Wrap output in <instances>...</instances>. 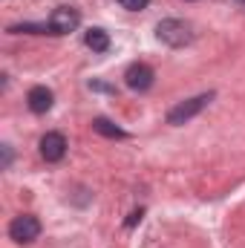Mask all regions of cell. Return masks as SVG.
<instances>
[{
    "label": "cell",
    "instance_id": "1",
    "mask_svg": "<svg viewBox=\"0 0 245 248\" xmlns=\"http://www.w3.org/2000/svg\"><path fill=\"white\" fill-rule=\"evenodd\" d=\"M156 38H159L162 44L179 49V46H184V44L193 41V29H190V23H184L179 17H168V20H162V23L156 26Z\"/></svg>",
    "mask_w": 245,
    "mask_h": 248
},
{
    "label": "cell",
    "instance_id": "2",
    "mask_svg": "<svg viewBox=\"0 0 245 248\" xmlns=\"http://www.w3.org/2000/svg\"><path fill=\"white\" fill-rule=\"evenodd\" d=\"M211 98H214V93H205V95H196V98H187V101H182V104H176V107L168 113V124L179 127V124L190 122L193 116H199V113L211 104Z\"/></svg>",
    "mask_w": 245,
    "mask_h": 248
},
{
    "label": "cell",
    "instance_id": "3",
    "mask_svg": "<svg viewBox=\"0 0 245 248\" xmlns=\"http://www.w3.org/2000/svg\"><path fill=\"white\" fill-rule=\"evenodd\" d=\"M9 237L15 243H32L41 237V219L32 217V214H20L9 222Z\"/></svg>",
    "mask_w": 245,
    "mask_h": 248
},
{
    "label": "cell",
    "instance_id": "4",
    "mask_svg": "<svg viewBox=\"0 0 245 248\" xmlns=\"http://www.w3.org/2000/svg\"><path fill=\"white\" fill-rule=\"evenodd\" d=\"M78 23H81L78 9H72V6H58V9L52 12V17H49L46 26H49L52 35H69V32L78 29Z\"/></svg>",
    "mask_w": 245,
    "mask_h": 248
},
{
    "label": "cell",
    "instance_id": "5",
    "mask_svg": "<svg viewBox=\"0 0 245 248\" xmlns=\"http://www.w3.org/2000/svg\"><path fill=\"white\" fill-rule=\"evenodd\" d=\"M124 81H127V87H130L133 93H147V90L153 87V81H156V72H153V66H147V63H133V66H127Z\"/></svg>",
    "mask_w": 245,
    "mask_h": 248
},
{
    "label": "cell",
    "instance_id": "6",
    "mask_svg": "<svg viewBox=\"0 0 245 248\" xmlns=\"http://www.w3.org/2000/svg\"><path fill=\"white\" fill-rule=\"evenodd\" d=\"M41 156L46 162H61L63 156H66V139H63V133H46L41 139Z\"/></svg>",
    "mask_w": 245,
    "mask_h": 248
},
{
    "label": "cell",
    "instance_id": "7",
    "mask_svg": "<svg viewBox=\"0 0 245 248\" xmlns=\"http://www.w3.org/2000/svg\"><path fill=\"white\" fill-rule=\"evenodd\" d=\"M26 104H29V110H32V113L44 116V113H49V110H52L55 95H52V90H46V87H32V90H29V95H26Z\"/></svg>",
    "mask_w": 245,
    "mask_h": 248
},
{
    "label": "cell",
    "instance_id": "8",
    "mask_svg": "<svg viewBox=\"0 0 245 248\" xmlns=\"http://www.w3.org/2000/svg\"><path fill=\"white\" fill-rule=\"evenodd\" d=\"M84 44H87L92 52H107V49H110V35L95 26V29H87V32H84Z\"/></svg>",
    "mask_w": 245,
    "mask_h": 248
},
{
    "label": "cell",
    "instance_id": "9",
    "mask_svg": "<svg viewBox=\"0 0 245 248\" xmlns=\"http://www.w3.org/2000/svg\"><path fill=\"white\" fill-rule=\"evenodd\" d=\"M92 130L101 133V136H107V139H124L127 136L122 127H116L110 119H92Z\"/></svg>",
    "mask_w": 245,
    "mask_h": 248
},
{
    "label": "cell",
    "instance_id": "10",
    "mask_svg": "<svg viewBox=\"0 0 245 248\" xmlns=\"http://www.w3.org/2000/svg\"><path fill=\"white\" fill-rule=\"evenodd\" d=\"M147 3L150 0H119V6L127 12H141V9H147Z\"/></svg>",
    "mask_w": 245,
    "mask_h": 248
},
{
    "label": "cell",
    "instance_id": "11",
    "mask_svg": "<svg viewBox=\"0 0 245 248\" xmlns=\"http://www.w3.org/2000/svg\"><path fill=\"white\" fill-rule=\"evenodd\" d=\"M9 165H12V147L3 144V168H9Z\"/></svg>",
    "mask_w": 245,
    "mask_h": 248
},
{
    "label": "cell",
    "instance_id": "12",
    "mask_svg": "<svg viewBox=\"0 0 245 248\" xmlns=\"http://www.w3.org/2000/svg\"><path fill=\"white\" fill-rule=\"evenodd\" d=\"M138 219H141V211H133V214H130V219H127V225H136Z\"/></svg>",
    "mask_w": 245,
    "mask_h": 248
},
{
    "label": "cell",
    "instance_id": "13",
    "mask_svg": "<svg viewBox=\"0 0 245 248\" xmlns=\"http://www.w3.org/2000/svg\"><path fill=\"white\" fill-rule=\"evenodd\" d=\"M237 3H245V0H237Z\"/></svg>",
    "mask_w": 245,
    "mask_h": 248
}]
</instances>
